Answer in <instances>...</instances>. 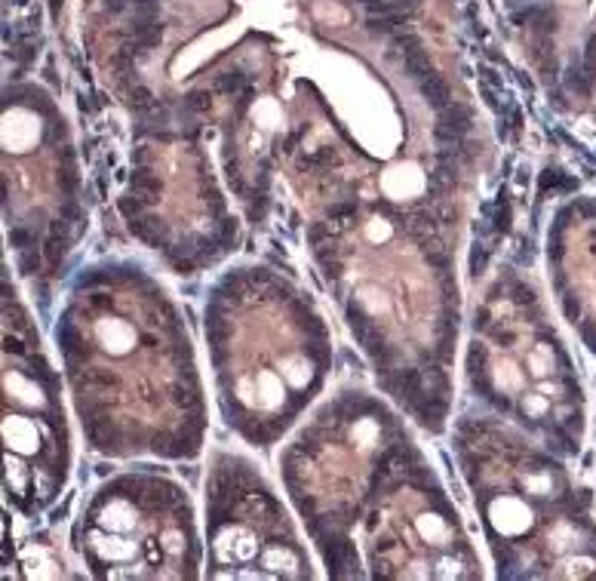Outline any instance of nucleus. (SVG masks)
<instances>
[{"label":"nucleus","mask_w":596,"mask_h":581,"mask_svg":"<svg viewBox=\"0 0 596 581\" xmlns=\"http://www.w3.org/2000/svg\"><path fill=\"white\" fill-rule=\"evenodd\" d=\"M418 89H421V96L427 99V105L436 108V111H443V108H449L452 105V99H449V87H446V80L440 77L436 71H431L427 77L418 80Z\"/></svg>","instance_id":"nucleus-1"},{"label":"nucleus","mask_w":596,"mask_h":581,"mask_svg":"<svg viewBox=\"0 0 596 581\" xmlns=\"http://www.w3.org/2000/svg\"><path fill=\"white\" fill-rule=\"evenodd\" d=\"M440 126H446V130L455 132V136H467L470 126H474V117H470V111L464 105L452 102L449 108H443V111H440Z\"/></svg>","instance_id":"nucleus-2"},{"label":"nucleus","mask_w":596,"mask_h":581,"mask_svg":"<svg viewBox=\"0 0 596 581\" xmlns=\"http://www.w3.org/2000/svg\"><path fill=\"white\" fill-rule=\"evenodd\" d=\"M215 87H218V92H237L240 87H246V74H240V71H224L222 77L215 80Z\"/></svg>","instance_id":"nucleus-3"},{"label":"nucleus","mask_w":596,"mask_h":581,"mask_svg":"<svg viewBox=\"0 0 596 581\" xmlns=\"http://www.w3.org/2000/svg\"><path fill=\"white\" fill-rule=\"evenodd\" d=\"M354 213H357V204H338V206L329 209L332 218H338V215H354Z\"/></svg>","instance_id":"nucleus-4"},{"label":"nucleus","mask_w":596,"mask_h":581,"mask_svg":"<svg viewBox=\"0 0 596 581\" xmlns=\"http://www.w3.org/2000/svg\"><path fill=\"white\" fill-rule=\"evenodd\" d=\"M388 4L393 6V10L406 13V10H415V6H418V0H388Z\"/></svg>","instance_id":"nucleus-5"}]
</instances>
